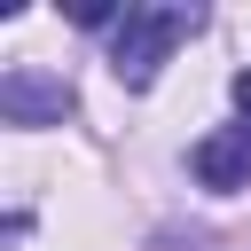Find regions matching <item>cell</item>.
I'll return each mask as SVG.
<instances>
[{
  "label": "cell",
  "mask_w": 251,
  "mask_h": 251,
  "mask_svg": "<svg viewBox=\"0 0 251 251\" xmlns=\"http://www.w3.org/2000/svg\"><path fill=\"white\" fill-rule=\"evenodd\" d=\"M196 31H204V8H180V0H149V8H126V24L110 31V71H118V86H126V94L157 86L165 55H173L180 39H196Z\"/></svg>",
  "instance_id": "cell-1"
},
{
  "label": "cell",
  "mask_w": 251,
  "mask_h": 251,
  "mask_svg": "<svg viewBox=\"0 0 251 251\" xmlns=\"http://www.w3.org/2000/svg\"><path fill=\"white\" fill-rule=\"evenodd\" d=\"M0 118L8 126H63L71 118V86H63V71H39V63H8L0 71Z\"/></svg>",
  "instance_id": "cell-2"
},
{
  "label": "cell",
  "mask_w": 251,
  "mask_h": 251,
  "mask_svg": "<svg viewBox=\"0 0 251 251\" xmlns=\"http://www.w3.org/2000/svg\"><path fill=\"white\" fill-rule=\"evenodd\" d=\"M188 173L204 180V188H220V196H235V188H251V141L227 126V133H204L196 149H188Z\"/></svg>",
  "instance_id": "cell-3"
},
{
  "label": "cell",
  "mask_w": 251,
  "mask_h": 251,
  "mask_svg": "<svg viewBox=\"0 0 251 251\" xmlns=\"http://www.w3.org/2000/svg\"><path fill=\"white\" fill-rule=\"evenodd\" d=\"M227 94H235V118H243V126H235V133H243V141H251V71H235V86H227Z\"/></svg>",
  "instance_id": "cell-4"
},
{
  "label": "cell",
  "mask_w": 251,
  "mask_h": 251,
  "mask_svg": "<svg viewBox=\"0 0 251 251\" xmlns=\"http://www.w3.org/2000/svg\"><path fill=\"white\" fill-rule=\"evenodd\" d=\"M165 251H212V243H204V235H188V243H180V235H165Z\"/></svg>",
  "instance_id": "cell-5"
}]
</instances>
